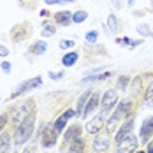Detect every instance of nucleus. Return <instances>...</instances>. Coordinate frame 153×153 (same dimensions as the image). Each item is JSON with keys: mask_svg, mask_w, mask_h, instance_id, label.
I'll list each match as a JSON object with an SVG mask.
<instances>
[{"mask_svg": "<svg viewBox=\"0 0 153 153\" xmlns=\"http://www.w3.org/2000/svg\"><path fill=\"white\" fill-rule=\"evenodd\" d=\"M35 120H37V116H35V109H33V111H30V114H28V116H27V118H25V120L14 128V134H13V144H14L16 148L23 146L27 141H30L32 139L33 130H35Z\"/></svg>", "mask_w": 153, "mask_h": 153, "instance_id": "nucleus-1", "label": "nucleus"}, {"mask_svg": "<svg viewBox=\"0 0 153 153\" xmlns=\"http://www.w3.org/2000/svg\"><path fill=\"white\" fill-rule=\"evenodd\" d=\"M37 136L41 139V148H44V150L53 148L56 144V141H58V132L55 130L53 123H42L39 132H37Z\"/></svg>", "mask_w": 153, "mask_h": 153, "instance_id": "nucleus-2", "label": "nucleus"}, {"mask_svg": "<svg viewBox=\"0 0 153 153\" xmlns=\"http://www.w3.org/2000/svg\"><path fill=\"white\" fill-rule=\"evenodd\" d=\"M30 111H33V102H32V100H25V102L14 106L13 111H11V114H9V122H11V125L16 128L19 123L30 114Z\"/></svg>", "mask_w": 153, "mask_h": 153, "instance_id": "nucleus-3", "label": "nucleus"}, {"mask_svg": "<svg viewBox=\"0 0 153 153\" xmlns=\"http://www.w3.org/2000/svg\"><path fill=\"white\" fill-rule=\"evenodd\" d=\"M42 85V77L41 76H33L30 79H27V81H21L18 86H16V90L11 93V99H18V97H21V95H27V93H30L32 90H35V88H39Z\"/></svg>", "mask_w": 153, "mask_h": 153, "instance_id": "nucleus-4", "label": "nucleus"}, {"mask_svg": "<svg viewBox=\"0 0 153 153\" xmlns=\"http://www.w3.org/2000/svg\"><path fill=\"white\" fill-rule=\"evenodd\" d=\"M120 102V99H118V93L116 90H106V92L102 93V97H100V114H104L107 116L109 113H113V109L116 107V104Z\"/></svg>", "mask_w": 153, "mask_h": 153, "instance_id": "nucleus-5", "label": "nucleus"}, {"mask_svg": "<svg viewBox=\"0 0 153 153\" xmlns=\"http://www.w3.org/2000/svg\"><path fill=\"white\" fill-rule=\"evenodd\" d=\"M134 114V100H130V99H123L120 100L116 107L113 109V113H111V116L113 118H116V120H120V122H125L127 118H130Z\"/></svg>", "mask_w": 153, "mask_h": 153, "instance_id": "nucleus-6", "label": "nucleus"}, {"mask_svg": "<svg viewBox=\"0 0 153 153\" xmlns=\"http://www.w3.org/2000/svg\"><path fill=\"white\" fill-rule=\"evenodd\" d=\"M139 137L136 134H128L125 136L122 141L116 143V153H134L137 152V146H139Z\"/></svg>", "mask_w": 153, "mask_h": 153, "instance_id": "nucleus-7", "label": "nucleus"}, {"mask_svg": "<svg viewBox=\"0 0 153 153\" xmlns=\"http://www.w3.org/2000/svg\"><path fill=\"white\" fill-rule=\"evenodd\" d=\"M106 127V116L104 114H95V116H92L88 122H86V125H85V130L90 134V136H97V134H100V130Z\"/></svg>", "mask_w": 153, "mask_h": 153, "instance_id": "nucleus-8", "label": "nucleus"}, {"mask_svg": "<svg viewBox=\"0 0 153 153\" xmlns=\"http://www.w3.org/2000/svg\"><path fill=\"white\" fill-rule=\"evenodd\" d=\"M30 33H32L30 23H19V25L13 27V30H11V39H13V42L19 44V42L27 41V37H28Z\"/></svg>", "mask_w": 153, "mask_h": 153, "instance_id": "nucleus-9", "label": "nucleus"}, {"mask_svg": "<svg viewBox=\"0 0 153 153\" xmlns=\"http://www.w3.org/2000/svg\"><path fill=\"white\" fill-rule=\"evenodd\" d=\"M152 139H153V114L148 116V118H144L143 123H141V127H139V141L141 143L148 144Z\"/></svg>", "mask_w": 153, "mask_h": 153, "instance_id": "nucleus-10", "label": "nucleus"}, {"mask_svg": "<svg viewBox=\"0 0 153 153\" xmlns=\"http://www.w3.org/2000/svg\"><path fill=\"white\" fill-rule=\"evenodd\" d=\"M100 97H102V93L100 92H92L90 99H88V102H86V106H85V109H83V114H81L83 120H86L88 116H92L93 113L100 107Z\"/></svg>", "mask_w": 153, "mask_h": 153, "instance_id": "nucleus-11", "label": "nucleus"}, {"mask_svg": "<svg viewBox=\"0 0 153 153\" xmlns=\"http://www.w3.org/2000/svg\"><path fill=\"white\" fill-rule=\"evenodd\" d=\"M134 127H136V116L132 114L130 118H127L125 122H122V125H120V128H118V132L114 134V143H118V141H122V139L125 137V136L132 134Z\"/></svg>", "mask_w": 153, "mask_h": 153, "instance_id": "nucleus-12", "label": "nucleus"}, {"mask_svg": "<svg viewBox=\"0 0 153 153\" xmlns=\"http://www.w3.org/2000/svg\"><path fill=\"white\" fill-rule=\"evenodd\" d=\"M111 146V136H100L97 134L95 139L92 141V148L95 153H104L107 152V148Z\"/></svg>", "mask_w": 153, "mask_h": 153, "instance_id": "nucleus-13", "label": "nucleus"}, {"mask_svg": "<svg viewBox=\"0 0 153 153\" xmlns=\"http://www.w3.org/2000/svg\"><path fill=\"white\" fill-rule=\"evenodd\" d=\"M53 21L55 25H60V27H69L72 23V13L71 11H58L53 16Z\"/></svg>", "mask_w": 153, "mask_h": 153, "instance_id": "nucleus-14", "label": "nucleus"}, {"mask_svg": "<svg viewBox=\"0 0 153 153\" xmlns=\"http://www.w3.org/2000/svg\"><path fill=\"white\" fill-rule=\"evenodd\" d=\"M83 134V127L79 125V123H76V125H71L69 128H65V132H63V139H65V143L69 144L72 139L79 137Z\"/></svg>", "mask_w": 153, "mask_h": 153, "instance_id": "nucleus-15", "label": "nucleus"}, {"mask_svg": "<svg viewBox=\"0 0 153 153\" xmlns=\"http://www.w3.org/2000/svg\"><path fill=\"white\" fill-rule=\"evenodd\" d=\"M67 146H69V153H85V150H86V143H85L83 136L72 139Z\"/></svg>", "mask_w": 153, "mask_h": 153, "instance_id": "nucleus-16", "label": "nucleus"}, {"mask_svg": "<svg viewBox=\"0 0 153 153\" xmlns=\"http://www.w3.org/2000/svg\"><path fill=\"white\" fill-rule=\"evenodd\" d=\"M113 76V71H106V72H97V74H86L81 79V83H97V81H104L107 77Z\"/></svg>", "mask_w": 153, "mask_h": 153, "instance_id": "nucleus-17", "label": "nucleus"}, {"mask_svg": "<svg viewBox=\"0 0 153 153\" xmlns=\"http://www.w3.org/2000/svg\"><path fill=\"white\" fill-rule=\"evenodd\" d=\"M48 49V42L46 41H35V42H32L30 48H28V53L30 55H35V56H41V55H44Z\"/></svg>", "mask_w": 153, "mask_h": 153, "instance_id": "nucleus-18", "label": "nucleus"}, {"mask_svg": "<svg viewBox=\"0 0 153 153\" xmlns=\"http://www.w3.org/2000/svg\"><path fill=\"white\" fill-rule=\"evenodd\" d=\"M92 92L93 90H85L83 95L77 99V102H76V118H79V116L83 114V109H85V106H86V102H88V99H90Z\"/></svg>", "mask_w": 153, "mask_h": 153, "instance_id": "nucleus-19", "label": "nucleus"}, {"mask_svg": "<svg viewBox=\"0 0 153 153\" xmlns=\"http://www.w3.org/2000/svg\"><path fill=\"white\" fill-rule=\"evenodd\" d=\"M11 139H13L11 137V132H7V130H4L0 134V153H9L11 146H13Z\"/></svg>", "mask_w": 153, "mask_h": 153, "instance_id": "nucleus-20", "label": "nucleus"}, {"mask_svg": "<svg viewBox=\"0 0 153 153\" xmlns=\"http://www.w3.org/2000/svg\"><path fill=\"white\" fill-rule=\"evenodd\" d=\"M79 60V53L77 51H67L63 56H62V65L63 67H74Z\"/></svg>", "mask_w": 153, "mask_h": 153, "instance_id": "nucleus-21", "label": "nucleus"}, {"mask_svg": "<svg viewBox=\"0 0 153 153\" xmlns=\"http://www.w3.org/2000/svg\"><path fill=\"white\" fill-rule=\"evenodd\" d=\"M42 30H41V35L48 39V37H53L55 33H56V28H55V21H49V19H44L42 21Z\"/></svg>", "mask_w": 153, "mask_h": 153, "instance_id": "nucleus-22", "label": "nucleus"}, {"mask_svg": "<svg viewBox=\"0 0 153 153\" xmlns=\"http://www.w3.org/2000/svg\"><path fill=\"white\" fill-rule=\"evenodd\" d=\"M120 125H122V122L120 120H116V118H113V116H109V120L106 122V132L107 136H114L116 132H118V128H120Z\"/></svg>", "mask_w": 153, "mask_h": 153, "instance_id": "nucleus-23", "label": "nucleus"}, {"mask_svg": "<svg viewBox=\"0 0 153 153\" xmlns=\"http://www.w3.org/2000/svg\"><path fill=\"white\" fill-rule=\"evenodd\" d=\"M67 122H69V120H67L63 114H60V116H58V118L53 122V127H55V130H56L58 134H63V132H65V128H67Z\"/></svg>", "mask_w": 153, "mask_h": 153, "instance_id": "nucleus-24", "label": "nucleus"}, {"mask_svg": "<svg viewBox=\"0 0 153 153\" xmlns=\"http://www.w3.org/2000/svg\"><path fill=\"white\" fill-rule=\"evenodd\" d=\"M130 81H132V77H130V76H120V77H118V81H116V90H120V92L128 90Z\"/></svg>", "mask_w": 153, "mask_h": 153, "instance_id": "nucleus-25", "label": "nucleus"}, {"mask_svg": "<svg viewBox=\"0 0 153 153\" xmlns=\"http://www.w3.org/2000/svg\"><path fill=\"white\" fill-rule=\"evenodd\" d=\"M144 106L153 107V79L152 83L146 86V90H144Z\"/></svg>", "mask_w": 153, "mask_h": 153, "instance_id": "nucleus-26", "label": "nucleus"}, {"mask_svg": "<svg viewBox=\"0 0 153 153\" xmlns=\"http://www.w3.org/2000/svg\"><path fill=\"white\" fill-rule=\"evenodd\" d=\"M106 25H107V28H109L111 33H116V32H118V18H116V14H109L107 16Z\"/></svg>", "mask_w": 153, "mask_h": 153, "instance_id": "nucleus-27", "label": "nucleus"}, {"mask_svg": "<svg viewBox=\"0 0 153 153\" xmlns=\"http://www.w3.org/2000/svg\"><path fill=\"white\" fill-rule=\"evenodd\" d=\"M88 19V13L86 11H76V13H72V23H76V25H79V23H83V21H86Z\"/></svg>", "mask_w": 153, "mask_h": 153, "instance_id": "nucleus-28", "label": "nucleus"}, {"mask_svg": "<svg viewBox=\"0 0 153 153\" xmlns=\"http://www.w3.org/2000/svg\"><path fill=\"white\" fill-rule=\"evenodd\" d=\"M136 30H137V33L143 35V37H153V30L148 27V25H144V23H143V25H137Z\"/></svg>", "mask_w": 153, "mask_h": 153, "instance_id": "nucleus-29", "label": "nucleus"}, {"mask_svg": "<svg viewBox=\"0 0 153 153\" xmlns=\"http://www.w3.org/2000/svg\"><path fill=\"white\" fill-rule=\"evenodd\" d=\"M130 85H132V86H128V88H132V93H134V95L143 90V79H141V77H134V81H130Z\"/></svg>", "mask_w": 153, "mask_h": 153, "instance_id": "nucleus-30", "label": "nucleus"}, {"mask_svg": "<svg viewBox=\"0 0 153 153\" xmlns=\"http://www.w3.org/2000/svg\"><path fill=\"white\" fill-rule=\"evenodd\" d=\"M97 39H99V32L97 30H90L85 33V41L88 42V44H95L97 42Z\"/></svg>", "mask_w": 153, "mask_h": 153, "instance_id": "nucleus-31", "label": "nucleus"}, {"mask_svg": "<svg viewBox=\"0 0 153 153\" xmlns=\"http://www.w3.org/2000/svg\"><path fill=\"white\" fill-rule=\"evenodd\" d=\"M58 46H60V49H63V51H67V49H71V48H74V46H76V42H74L72 39H62Z\"/></svg>", "mask_w": 153, "mask_h": 153, "instance_id": "nucleus-32", "label": "nucleus"}, {"mask_svg": "<svg viewBox=\"0 0 153 153\" xmlns=\"http://www.w3.org/2000/svg\"><path fill=\"white\" fill-rule=\"evenodd\" d=\"M7 123H9V113H2L0 114V134L4 132V128L7 127Z\"/></svg>", "mask_w": 153, "mask_h": 153, "instance_id": "nucleus-33", "label": "nucleus"}, {"mask_svg": "<svg viewBox=\"0 0 153 153\" xmlns=\"http://www.w3.org/2000/svg\"><path fill=\"white\" fill-rule=\"evenodd\" d=\"M46 5H63V4H71V2H76V0H42Z\"/></svg>", "mask_w": 153, "mask_h": 153, "instance_id": "nucleus-34", "label": "nucleus"}, {"mask_svg": "<svg viewBox=\"0 0 153 153\" xmlns=\"http://www.w3.org/2000/svg\"><path fill=\"white\" fill-rule=\"evenodd\" d=\"M130 41H132V39H130V37H127V35H125V37H120V39H116V42H118V44H120V46H130Z\"/></svg>", "mask_w": 153, "mask_h": 153, "instance_id": "nucleus-35", "label": "nucleus"}, {"mask_svg": "<svg viewBox=\"0 0 153 153\" xmlns=\"http://www.w3.org/2000/svg\"><path fill=\"white\" fill-rule=\"evenodd\" d=\"M63 116H65L67 120L76 118V109H71V107H69V109H65V111H63Z\"/></svg>", "mask_w": 153, "mask_h": 153, "instance_id": "nucleus-36", "label": "nucleus"}, {"mask_svg": "<svg viewBox=\"0 0 153 153\" xmlns=\"http://www.w3.org/2000/svg\"><path fill=\"white\" fill-rule=\"evenodd\" d=\"M143 42H144V39H141V37H139V39H132V41H130V49H134V48H137V46H141V44H143Z\"/></svg>", "mask_w": 153, "mask_h": 153, "instance_id": "nucleus-37", "label": "nucleus"}, {"mask_svg": "<svg viewBox=\"0 0 153 153\" xmlns=\"http://www.w3.org/2000/svg\"><path fill=\"white\" fill-rule=\"evenodd\" d=\"M0 56L2 58H7L9 56V48L4 46V44H0Z\"/></svg>", "mask_w": 153, "mask_h": 153, "instance_id": "nucleus-38", "label": "nucleus"}, {"mask_svg": "<svg viewBox=\"0 0 153 153\" xmlns=\"http://www.w3.org/2000/svg\"><path fill=\"white\" fill-rule=\"evenodd\" d=\"M48 76L51 77V79H62V77L65 76V72H63V71H62V72H49Z\"/></svg>", "mask_w": 153, "mask_h": 153, "instance_id": "nucleus-39", "label": "nucleus"}, {"mask_svg": "<svg viewBox=\"0 0 153 153\" xmlns=\"http://www.w3.org/2000/svg\"><path fill=\"white\" fill-rule=\"evenodd\" d=\"M11 67H13V65H11L7 60H4V62H2V65H0V69H2L4 72H9V71H11Z\"/></svg>", "mask_w": 153, "mask_h": 153, "instance_id": "nucleus-40", "label": "nucleus"}, {"mask_svg": "<svg viewBox=\"0 0 153 153\" xmlns=\"http://www.w3.org/2000/svg\"><path fill=\"white\" fill-rule=\"evenodd\" d=\"M111 2H113V5H114L116 9H120V7H123V4L120 2V0H111Z\"/></svg>", "mask_w": 153, "mask_h": 153, "instance_id": "nucleus-41", "label": "nucleus"}, {"mask_svg": "<svg viewBox=\"0 0 153 153\" xmlns=\"http://www.w3.org/2000/svg\"><path fill=\"white\" fill-rule=\"evenodd\" d=\"M146 14V11L144 9H139V11H134V16H144Z\"/></svg>", "mask_w": 153, "mask_h": 153, "instance_id": "nucleus-42", "label": "nucleus"}, {"mask_svg": "<svg viewBox=\"0 0 153 153\" xmlns=\"http://www.w3.org/2000/svg\"><path fill=\"white\" fill-rule=\"evenodd\" d=\"M146 153H153V141L148 143V148H146Z\"/></svg>", "mask_w": 153, "mask_h": 153, "instance_id": "nucleus-43", "label": "nucleus"}, {"mask_svg": "<svg viewBox=\"0 0 153 153\" xmlns=\"http://www.w3.org/2000/svg\"><path fill=\"white\" fill-rule=\"evenodd\" d=\"M41 16H42V18H46V16H49V13H48L46 9H42V11H41Z\"/></svg>", "mask_w": 153, "mask_h": 153, "instance_id": "nucleus-44", "label": "nucleus"}, {"mask_svg": "<svg viewBox=\"0 0 153 153\" xmlns=\"http://www.w3.org/2000/svg\"><path fill=\"white\" fill-rule=\"evenodd\" d=\"M127 4H128V5H130V7H132V5H134V4H136V2H134V0H128V2H127Z\"/></svg>", "mask_w": 153, "mask_h": 153, "instance_id": "nucleus-45", "label": "nucleus"}, {"mask_svg": "<svg viewBox=\"0 0 153 153\" xmlns=\"http://www.w3.org/2000/svg\"><path fill=\"white\" fill-rule=\"evenodd\" d=\"M21 153H30V150H28V148H25V150H23Z\"/></svg>", "mask_w": 153, "mask_h": 153, "instance_id": "nucleus-46", "label": "nucleus"}, {"mask_svg": "<svg viewBox=\"0 0 153 153\" xmlns=\"http://www.w3.org/2000/svg\"><path fill=\"white\" fill-rule=\"evenodd\" d=\"M134 153H146V152H143V150H139V152H134Z\"/></svg>", "mask_w": 153, "mask_h": 153, "instance_id": "nucleus-47", "label": "nucleus"}]
</instances>
